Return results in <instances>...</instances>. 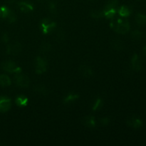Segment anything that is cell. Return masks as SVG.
<instances>
[{"instance_id": "obj_1", "label": "cell", "mask_w": 146, "mask_h": 146, "mask_svg": "<svg viewBox=\"0 0 146 146\" xmlns=\"http://www.w3.org/2000/svg\"><path fill=\"white\" fill-rule=\"evenodd\" d=\"M111 27L118 34H124L129 31L130 24L127 20L123 21V19H119L116 21H113L111 23Z\"/></svg>"}, {"instance_id": "obj_2", "label": "cell", "mask_w": 146, "mask_h": 146, "mask_svg": "<svg viewBox=\"0 0 146 146\" xmlns=\"http://www.w3.org/2000/svg\"><path fill=\"white\" fill-rule=\"evenodd\" d=\"M14 83L19 87L21 88H27L29 86L30 80L29 77L25 74L17 73L14 76Z\"/></svg>"}, {"instance_id": "obj_3", "label": "cell", "mask_w": 146, "mask_h": 146, "mask_svg": "<svg viewBox=\"0 0 146 146\" xmlns=\"http://www.w3.org/2000/svg\"><path fill=\"white\" fill-rule=\"evenodd\" d=\"M1 68L4 71H7L9 73H20L21 71V68L14 61H5L1 64Z\"/></svg>"}, {"instance_id": "obj_4", "label": "cell", "mask_w": 146, "mask_h": 146, "mask_svg": "<svg viewBox=\"0 0 146 146\" xmlns=\"http://www.w3.org/2000/svg\"><path fill=\"white\" fill-rule=\"evenodd\" d=\"M56 24L54 21L50 20L49 19H44L41 23V30L43 33L45 34L53 31L56 28Z\"/></svg>"}, {"instance_id": "obj_5", "label": "cell", "mask_w": 146, "mask_h": 146, "mask_svg": "<svg viewBox=\"0 0 146 146\" xmlns=\"http://www.w3.org/2000/svg\"><path fill=\"white\" fill-rule=\"evenodd\" d=\"M47 69V62L44 58L41 56L36 57V72L38 74H41L46 72Z\"/></svg>"}, {"instance_id": "obj_6", "label": "cell", "mask_w": 146, "mask_h": 146, "mask_svg": "<svg viewBox=\"0 0 146 146\" xmlns=\"http://www.w3.org/2000/svg\"><path fill=\"white\" fill-rule=\"evenodd\" d=\"M126 124L134 129H139L143 126V121L137 117H131L128 118Z\"/></svg>"}, {"instance_id": "obj_7", "label": "cell", "mask_w": 146, "mask_h": 146, "mask_svg": "<svg viewBox=\"0 0 146 146\" xmlns=\"http://www.w3.org/2000/svg\"><path fill=\"white\" fill-rule=\"evenodd\" d=\"M11 106V100L5 96H0V112L4 113L10 109Z\"/></svg>"}, {"instance_id": "obj_8", "label": "cell", "mask_w": 146, "mask_h": 146, "mask_svg": "<svg viewBox=\"0 0 146 146\" xmlns=\"http://www.w3.org/2000/svg\"><path fill=\"white\" fill-rule=\"evenodd\" d=\"M21 51H22V46L19 43H15L13 45H9L7 46V52L9 54L17 56L19 55Z\"/></svg>"}, {"instance_id": "obj_9", "label": "cell", "mask_w": 146, "mask_h": 146, "mask_svg": "<svg viewBox=\"0 0 146 146\" xmlns=\"http://www.w3.org/2000/svg\"><path fill=\"white\" fill-rule=\"evenodd\" d=\"M131 67L135 71H139L142 68V64L138 54H135L131 58Z\"/></svg>"}, {"instance_id": "obj_10", "label": "cell", "mask_w": 146, "mask_h": 146, "mask_svg": "<svg viewBox=\"0 0 146 146\" xmlns=\"http://www.w3.org/2000/svg\"><path fill=\"white\" fill-rule=\"evenodd\" d=\"M78 70H79L81 75H82L83 76L86 77V78H89V77L92 76L93 73H94L93 72L92 68H91V66H89L88 65H85V64H84V65L80 66Z\"/></svg>"}, {"instance_id": "obj_11", "label": "cell", "mask_w": 146, "mask_h": 146, "mask_svg": "<svg viewBox=\"0 0 146 146\" xmlns=\"http://www.w3.org/2000/svg\"><path fill=\"white\" fill-rule=\"evenodd\" d=\"M18 6L20 10L24 13L30 12L34 9V7H33L32 4L29 2H27V1H21L18 4Z\"/></svg>"}, {"instance_id": "obj_12", "label": "cell", "mask_w": 146, "mask_h": 146, "mask_svg": "<svg viewBox=\"0 0 146 146\" xmlns=\"http://www.w3.org/2000/svg\"><path fill=\"white\" fill-rule=\"evenodd\" d=\"M111 47L115 51H122L124 48V44L121 40L118 39V38H113L112 39L111 42Z\"/></svg>"}, {"instance_id": "obj_13", "label": "cell", "mask_w": 146, "mask_h": 146, "mask_svg": "<svg viewBox=\"0 0 146 146\" xmlns=\"http://www.w3.org/2000/svg\"><path fill=\"white\" fill-rule=\"evenodd\" d=\"M83 123L86 126L90 128H94L96 127V119L94 116H88L85 117L83 120Z\"/></svg>"}, {"instance_id": "obj_14", "label": "cell", "mask_w": 146, "mask_h": 146, "mask_svg": "<svg viewBox=\"0 0 146 146\" xmlns=\"http://www.w3.org/2000/svg\"><path fill=\"white\" fill-rule=\"evenodd\" d=\"M34 91L37 94H39L43 96H46L48 94V90L46 87L43 84H38L34 87Z\"/></svg>"}, {"instance_id": "obj_15", "label": "cell", "mask_w": 146, "mask_h": 146, "mask_svg": "<svg viewBox=\"0 0 146 146\" xmlns=\"http://www.w3.org/2000/svg\"><path fill=\"white\" fill-rule=\"evenodd\" d=\"M16 104L19 107H24L28 104V98L24 96H19L15 101Z\"/></svg>"}, {"instance_id": "obj_16", "label": "cell", "mask_w": 146, "mask_h": 146, "mask_svg": "<svg viewBox=\"0 0 146 146\" xmlns=\"http://www.w3.org/2000/svg\"><path fill=\"white\" fill-rule=\"evenodd\" d=\"M10 85H11V79L9 77L5 74L0 75V86L5 87Z\"/></svg>"}, {"instance_id": "obj_17", "label": "cell", "mask_w": 146, "mask_h": 146, "mask_svg": "<svg viewBox=\"0 0 146 146\" xmlns=\"http://www.w3.org/2000/svg\"><path fill=\"white\" fill-rule=\"evenodd\" d=\"M135 21H136L137 24L141 27L142 26H145L146 24V16L142 14H138L135 16Z\"/></svg>"}, {"instance_id": "obj_18", "label": "cell", "mask_w": 146, "mask_h": 146, "mask_svg": "<svg viewBox=\"0 0 146 146\" xmlns=\"http://www.w3.org/2000/svg\"><path fill=\"white\" fill-rule=\"evenodd\" d=\"M78 98H79V96L78 94H74V93H71V94H68L65 97V98L64 99V102L65 104H69V103H71L77 100Z\"/></svg>"}, {"instance_id": "obj_19", "label": "cell", "mask_w": 146, "mask_h": 146, "mask_svg": "<svg viewBox=\"0 0 146 146\" xmlns=\"http://www.w3.org/2000/svg\"><path fill=\"white\" fill-rule=\"evenodd\" d=\"M118 12L119 15L122 17H127L131 14V11H130L129 8L125 6H122L121 7H120Z\"/></svg>"}, {"instance_id": "obj_20", "label": "cell", "mask_w": 146, "mask_h": 146, "mask_svg": "<svg viewBox=\"0 0 146 146\" xmlns=\"http://www.w3.org/2000/svg\"><path fill=\"white\" fill-rule=\"evenodd\" d=\"M116 9H104V17H106L108 19H113L115 15L116 14Z\"/></svg>"}, {"instance_id": "obj_21", "label": "cell", "mask_w": 146, "mask_h": 146, "mask_svg": "<svg viewBox=\"0 0 146 146\" xmlns=\"http://www.w3.org/2000/svg\"><path fill=\"white\" fill-rule=\"evenodd\" d=\"M51 48H52V46H51V45L49 43L44 42L41 44V46H40L39 51H41L42 54H45V53L49 52L51 50Z\"/></svg>"}, {"instance_id": "obj_22", "label": "cell", "mask_w": 146, "mask_h": 146, "mask_svg": "<svg viewBox=\"0 0 146 146\" xmlns=\"http://www.w3.org/2000/svg\"><path fill=\"white\" fill-rule=\"evenodd\" d=\"M91 16L93 18L95 19H100L104 17V11H101V10H93L91 12Z\"/></svg>"}, {"instance_id": "obj_23", "label": "cell", "mask_w": 146, "mask_h": 146, "mask_svg": "<svg viewBox=\"0 0 146 146\" xmlns=\"http://www.w3.org/2000/svg\"><path fill=\"white\" fill-rule=\"evenodd\" d=\"M118 4V0H108L106 5L105 9H116Z\"/></svg>"}, {"instance_id": "obj_24", "label": "cell", "mask_w": 146, "mask_h": 146, "mask_svg": "<svg viewBox=\"0 0 146 146\" xmlns=\"http://www.w3.org/2000/svg\"><path fill=\"white\" fill-rule=\"evenodd\" d=\"M131 36L135 40H141L143 37V33L138 30H135L131 33Z\"/></svg>"}, {"instance_id": "obj_25", "label": "cell", "mask_w": 146, "mask_h": 146, "mask_svg": "<svg viewBox=\"0 0 146 146\" xmlns=\"http://www.w3.org/2000/svg\"><path fill=\"white\" fill-rule=\"evenodd\" d=\"M103 105H104V102H103L102 99L97 98L93 105V111H97V110L100 109L103 106Z\"/></svg>"}, {"instance_id": "obj_26", "label": "cell", "mask_w": 146, "mask_h": 146, "mask_svg": "<svg viewBox=\"0 0 146 146\" xmlns=\"http://www.w3.org/2000/svg\"><path fill=\"white\" fill-rule=\"evenodd\" d=\"M64 38H65V34H64V31L60 30V31H58V32L56 34L55 39L56 40V41H58V42H62L64 40Z\"/></svg>"}, {"instance_id": "obj_27", "label": "cell", "mask_w": 146, "mask_h": 146, "mask_svg": "<svg viewBox=\"0 0 146 146\" xmlns=\"http://www.w3.org/2000/svg\"><path fill=\"white\" fill-rule=\"evenodd\" d=\"M10 11H11V10L9 9V8H7V7H1L0 8V14L3 18H7L9 14Z\"/></svg>"}, {"instance_id": "obj_28", "label": "cell", "mask_w": 146, "mask_h": 146, "mask_svg": "<svg viewBox=\"0 0 146 146\" xmlns=\"http://www.w3.org/2000/svg\"><path fill=\"white\" fill-rule=\"evenodd\" d=\"M7 19H8V21L9 23H14L17 20V17H16V14L13 11H11L9 14L8 15V17H7Z\"/></svg>"}, {"instance_id": "obj_29", "label": "cell", "mask_w": 146, "mask_h": 146, "mask_svg": "<svg viewBox=\"0 0 146 146\" xmlns=\"http://www.w3.org/2000/svg\"><path fill=\"white\" fill-rule=\"evenodd\" d=\"M110 121H111V120L108 117H104V118H102L100 120V123H101V124L102 125H108L110 123Z\"/></svg>"}, {"instance_id": "obj_30", "label": "cell", "mask_w": 146, "mask_h": 146, "mask_svg": "<svg viewBox=\"0 0 146 146\" xmlns=\"http://www.w3.org/2000/svg\"><path fill=\"white\" fill-rule=\"evenodd\" d=\"M48 8H49L50 11L52 14H56V7L55 4L54 2H51L48 4Z\"/></svg>"}, {"instance_id": "obj_31", "label": "cell", "mask_w": 146, "mask_h": 146, "mask_svg": "<svg viewBox=\"0 0 146 146\" xmlns=\"http://www.w3.org/2000/svg\"><path fill=\"white\" fill-rule=\"evenodd\" d=\"M1 40L3 41V42L4 43H7L9 41V36H8V34H4L1 36Z\"/></svg>"}, {"instance_id": "obj_32", "label": "cell", "mask_w": 146, "mask_h": 146, "mask_svg": "<svg viewBox=\"0 0 146 146\" xmlns=\"http://www.w3.org/2000/svg\"><path fill=\"white\" fill-rule=\"evenodd\" d=\"M15 1L16 0H9V2L11 3V4H12V3H14Z\"/></svg>"}, {"instance_id": "obj_33", "label": "cell", "mask_w": 146, "mask_h": 146, "mask_svg": "<svg viewBox=\"0 0 146 146\" xmlns=\"http://www.w3.org/2000/svg\"><path fill=\"white\" fill-rule=\"evenodd\" d=\"M143 52L145 53V54L146 55V46L143 48Z\"/></svg>"}, {"instance_id": "obj_34", "label": "cell", "mask_w": 146, "mask_h": 146, "mask_svg": "<svg viewBox=\"0 0 146 146\" xmlns=\"http://www.w3.org/2000/svg\"><path fill=\"white\" fill-rule=\"evenodd\" d=\"M36 1H45V0H36Z\"/></svg>"}, {"instance_id": "obj_35", "label": "cell", "mask_w": 146, "mask_h": 146, "mask_svg": "<svg viewBox=\"0 0 146 146\" xmlns=\"http://www.w3.org/2000/svg\"><path fill=\"white\" fill-rule=\"evenodd\" d=\"M135 1H141V0H135Z\"/></svg>"}, {"instance_id": "obj_36", "label": "cell", "mask_w": 146, "mask_h": 146, "mask_svg": "<svg viewBox=\"0 0 146 146\" xmlns=\"http://www.w3.org/2000/svg\"><path fill=\"white\" fill-rule=\"evenodd\" d=\"M0 16H1V14H0Z\"/></svg>"}]
</instances>
